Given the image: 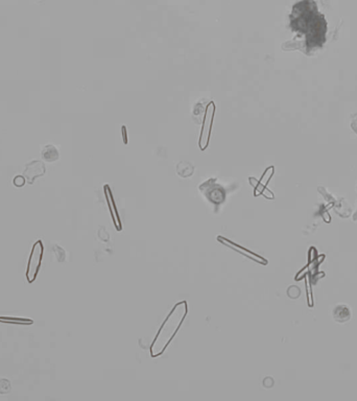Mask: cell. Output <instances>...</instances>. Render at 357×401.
<instances>
[{
    "label": "cell",
    "instance_id": "obj_1",
    "mask_svg": "<svg viewBox=\"0 0 357 401\" xmlns=\"http://www.w3.org/2000/svg\"><path fill=\"white\" fill-rule=\"evenodd\" d=\"M187 313L188 304L186 301H181L173 306L163 325L159 329L154 343L150 346V355L157 357L162 354L183 324Z\"/></svg>",
    "mask_w": 357,
    "mask_h": 401
},
{
    "label": "cell",
    "instance_id": "obj_2",
    "mask_svg": "<svg viewBox=\"0 0 357 401\" xmlns=\"http://www.w3.org/2000/svg\"><path fill=\"white\" fill-rule=\"evenodd\" d=\"M44 254V245L41 239H38L33 248H31L30 254L28 257V262L26 266V280L28 283H33L39 274L40 269H41V263Z\"/></svg>",
    "mask_w": 357,
    "mask_h": 401
},
{
    "label": "cell",
    "instance_id": "obj_3",
    "mask_svg": "<svg viewBox=\"0 0 357 401\" xmlns=\"http://www.w3.org/2000/svg\"><path fill=\"white\" fill-rule=\"evenodd\" d=\"M200 190L216 208L221 205L227 198V189L217 183L216 179H209L200 186Z\"/></svg>",
    "mask_w": 357,
    "mask_h": 401
},
{
    "label": "cell",
    "instance_id": "obj_4",
    "mask_svg": "<svg viewBox=\"0 0 357 401\" xmlns=\"http://www.w3.org/2000/svg\"><path fill=\"white\" fill-rule=\"evenodd\" d=\"M45 164L41 160L30 161L25 165V168L23 170V177L25 178L26 183L33 185L35 180L43 177L45 175Z\"/></svg>",
    "mask_w": 357,
    "mask_h": 401
},
{
    "label": "cell",
    "instance_id": "obj_5",
    "mask_svg": "<svg viewBox=\"0 0 357 401\" xmlns=\"http://www.w3.org/2000/svg\"><path fill=\"white\" fill-rule=\"evenodd\" d=\"M217 239H218L219 241L223 242L224 245H226V246L230 247L231 249L235 250L236 252L244 255L245 257H248V258L252 259V260H255V261H257V262H259V263H263V264H266V263H267V261L265 260V259H264L263 257H260L259 255H256V254L252 253L251 251H249V250H247V249H244V248H242V247H240V246L236 245L235 242H233V241H231V240H229V239L224 238V237H220V236H218Z\"/></svg>",
    "mask_w": 357,
    "mask_h": 401
},
{
    "label": "cell",
    "instance_id": "obj_6",
    "mask_svg": "<svg viewBox=\"0 0 357 401\" xmlns=\"http://www.w3.org/2000/svg\"><path fill=\"white\" fill-rule=\"evenodd\" d=\"M41 157H42V159H43L45 162L51 163V162H55L57 160H59L60 154H59L58 148L55 147L54 145H52V144H47V145H45V146L42 148V151H41Z\"/></svg>",
    "mask_w": 357,
    "mask_h": 401
},
{
    "label": "cell",
    "instance_id": "obj_7",
    "mask_svg": "<svg viewBox=\"0 0 357 401\" xmlns=\"http://www.w3.org/2000/svg\"><path fill=\"white\" fill-rule=\"evenodd\" d=\"M105 189H106L107 200H108V204H109V207H110V210H111V214H112V217H113L114 225L116 227V229L119 231V230H121V223H120V219H119V216H118V212H117V210L115 208V204L113 202V196L109 191L110 190L109 186H105Z\"/></svg>",
    "mask_w": 357,
    "mask_h": 401
},
{
    "label": "cell",
    "instance_id": "obj_8",
    "mask_svg": "<svg viewBox=\"0 0 357 401\" xmlns=\"http://www.w3.org/2000/svg\"><path fill=\"white\" fill-rule=\"evenodd\" d=\"M0 322L2 323H9L14 325H24L28 326L34 324V321L28 318H14V317H0Z\"/></svg>",
    "mask_w": 357,
    "mask_h": 401
},
{
    "label": "cell",
    "instance_id": "obj_9",
    "mask_svg": "<svg viewBox=\"0 0 357 401\" xmlns=\"http://www.w3.org/2000/svg\"><path fill=\"white\" fill-rule=\"evenodd\" d=\"M273 169H274L273 166L269 167V168L264 172V176L262 177V179H261V180L259 181L258 185H255V187H256V193H255V195H258V194H260V193H262L263 189H264L265 186H266V183L268 182V180L272 178V174H271V175H268V174H269V172H271Z\"/></svg>",
    "mask_w": 357,
    "mask_h": 401
},
{
    "label": "cell",
    "instance_id": "obj_10",
    "mask_svg": "<svg viewBox=\"0 0 357 401\" xmlns=\"http://www.w3.org/2000/svg\"><path fill=\"white\" fill-rule=\"evenodd\" d=\"M206 111H207V110L205 109V107L203 106L202 103H198V104L194 107L193 116H194V119H195V122H196V123H197V122L200 123L201 121L204 120L203 117H205Z\"/></svg>",
    "mask_w": 357,
    "mask_h": 401
},
{
    "label": "cell",
    "instance_id": "obj_11",
    "mask_svg": "<svg viewBox=\"0 0 357 401\" xmlns=\"http://www.w3.org/2000/svg\"><path fill=\"white\" fill-rule=\"evenodd\" d=\"M12 390V384L11 381L6 378H1L0 379V394L5 395L11 393Z\"/></svg>",
    "mask_w": 357,
    "mask_h": 401
},
{
    "label": "cell",
    "instance_id": "obj_12",
    "mask_svg": "<svg viewBox=\"0 0 357 401\" xmlns=\"http://www.w3.org/2000/svg\"><path fill=\"white\" fill-rule=\"evenodd\" d=\"M52 251H53V253L55 254V256H57L59 261H61V262L64 261V259H65V252H64V250H63V249H62L61 247H59V246H53Z\"/></svg>",
    "mask_w": 357,
    "mask_h": 401
},
{
    "label": "cell",
    "instance_id": "obj_13",
    "mask_svg": "<svg viewBox=\"0 0 357 401\" xmlns=\"http://www.w3.org/2000/svg\"><path fill=\"white\" fill-rule=\"evenodd\" d=\"M13 183L16 187H22V186H24V184L26 183V180L23 176H17L14 178Z\"/></svg>",
    "mask_w": 357,
    "mask_h": 401
},
{
    "label": "cell",
    "instance_id": "obj_14",
    "mask_svg": "<svg viewBox=\"0 0 357 401\" xmlns=\"http://www.w3.org/2000/svg\"><path fill=\"white\" fill-rule=\"evenodd\" d=\"M306 286H307V297H308V302L309 305L312 306V296H311V288H310V282H309L308 275H306Z\"/></svg>",
    "mask_w": 357,
    "mask_h": 401
}]
</instances>
